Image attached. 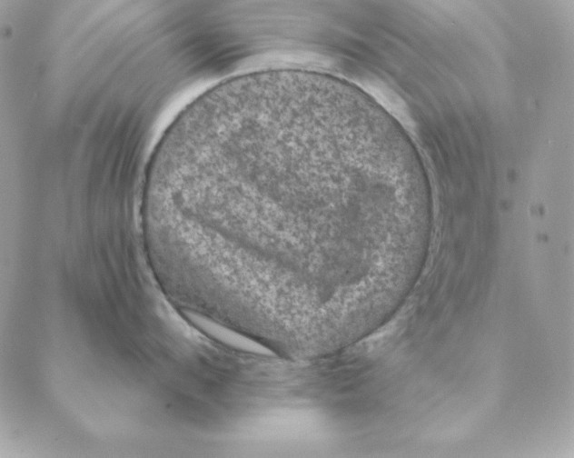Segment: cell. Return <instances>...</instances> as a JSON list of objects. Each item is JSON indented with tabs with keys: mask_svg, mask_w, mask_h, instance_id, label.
Returning a JSON list of instances; mask_svg holds the SVG:
<instances>
[{
	"mask_svg": "<svg viewBox=\"0 0 574 458\" xmlns=\"http://www.w3.org/2000/svg\"><path fill=\"white\" fill-rule=\"evenodd\" d=\"M174 189L204 244L280 269L338 259L369 192L329 84L283 73L236 75L203 95L178 151Z\"/></svg>",
	"mask_w": 574,
	"mask_h": 458,
	"instance_id": "1",
	"label": "cell"
},
{
	"mask_svg": "<svg viewBox=\"0 0 574 458\" xmlns=\"http://www.w3.org/2000/svg\"><path fill=\"white\" fill-rule=\"evenodd\" d=\"M312 272H313V271H312ZM314 276H315V275H314ZM315 279H316V278H315ZM316 281H317V280H316ZM317 284H318V283H317ZM318 286H319V284H318ZM319 289H320V287H319ZM320 291H321V290H320ZM321 294H322V293H321ZM322 298H323V297H322ZM323 301H324V300H323ZM324 304H325V302H324Z\"/></svg>",
	"mask_w": 574,
	"mask_h": 458,
	"instance_id": "2",
	"label": "cell"
}]
</instances>
